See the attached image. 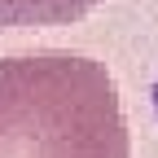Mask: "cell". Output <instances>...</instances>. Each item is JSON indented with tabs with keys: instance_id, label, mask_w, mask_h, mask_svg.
Returning <instances> with one entry per match:
<instances>
[{
	"instance_id": "1",
	"label": "cell",
	"mask_w": 158,
	"mask_h": 158,
	"mask_svg": "<svg viewBox=\"0 0 158 158\" xmlns=\"http://www.w3.org/2000/svg\"><path fill=\"white\" fill-rule=\"evenodd\" d=\"M127 154V118L106 62L66 48L0 57V158Z\"/></svg>"
},
{
	"instance_id": "2",
	"label": "cell",
	"mask_w": 158,
	"mask_h": 158,
	"mask_svg": "<svg viewBox=\"0 0 158 158\" xmlns=\"http://www.w3.org/2000/svg\"><path fill=\"white\" fill-rule=\"evenodd\" d=\"M106 0H0V31H27V27H70L88 18Z\"/></svg>"
}]
</instances>
